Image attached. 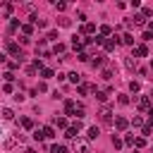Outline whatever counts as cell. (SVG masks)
Instances as JSON below:
<instances>
[{
  "mask_svg": "<svg viewBox=\"0 0 153 153\" xmlns=\"http://www.w3.org/2000/svg\"><path fill=\"white\" fill-rule=\"evenodd\" d=\"M98 134H100V129L93 124V127H88V131H86V139H88V141H93V139H98Z\"/></svg>",
  "mask_w": 153,
  "mask_h": 153,
  "instance_id": "obj_10",
  "label": "cell"
},
{
  "mask_svg": "<svg viewBox=\"0 0 153 153\" xmlns=\"http://www.w3.org/2000/svg\"><path fill=\"white\" fill-rule=\"evenodd\" d=\"M41 76H43V79H53V76H55V72H53L50 67H43V69H41Z\"/></svg>",
  "mask_w": 153,
  "mask_h": 153,
  "instance_id": "obj_19",
  "label": "cell"
},
{
  "mask_svg": "<svg viewBox=\"0 0 153 153\" xmlns=\"http://www.w3.org/2000/svg\"><path fill=\"white\" fill-rule=\"evenodd\" d=\"M60 36H57V31H48V41H57Z\"/></svg>",
  "mask_w": 153,
  "mask_h": 153,
  "instance_id": "obj_36",
  "label": "cell"
},
{
  "mask_svg": "<svg viewBox=\"0 0 153 153\" xmlns=\"http://www.w3.org/2000/svg\"><path fill=\"white\" fill-rule=\"evenodd\" d=\"M148 127H153V108L148 110Z\"/></svg>",
  "mask_w": 153,
  "mask_h": 153,
  "instance_id": "obj_45",
  "label": "cell"
},
{
  "mask_svg": "<svg viewBox=\"0 0 153 153\" xmlns=\"http://www.w3.org/2000/svg\"><path fill=\"white\" fill-rule=\"evenodd\" d=\"M143 146H146V139L143 136H136L134 139V148H143Z\"/></svg>",
  "mask_w": 153,
  "mask_h": 153,
  "instance_id": "obj_28",
  "label": "cell"
},
{
  "mask_svg": "<svg viewBox=\"0 0 153 153\" xmlns=\"http://www.w3.org/2000/svg\"><path fill=\"white\" fill-rule=\"evenodd\" d=\"M14 143H17V139H7L5 141V148H14Z\"/></svg>",
  "mask_w": 153,
  "mask_h": 153,
  "instance_id": "obj_38",
  "label": "cell"
},
{
  "mask_svg": "<svg viewBox=\"0 0 153 153\" xmlns=\"http://www.w3.org/2000/svg\"><path fill=\"white\" fill-rule=\"evenodd\" d=\"M122 141H124V143H127V146H134V136H131V134H127V136H124V139H122Z\"/></svg>",
  "mask_w": 153,
  "mask_h": 153,
  "instance_id": "obj_35",
  "label": "cell"
},
{
  "mask_svg": "<svg viewBox=\"0 0 153 153\" xmlns=\"http://www.w3.org/2000/svg\"><path fill=\"white\" fill-rule=\"evenodd\" d=\"M33 139H36V141H43V139H45V136H43V129H36V131H33Z\"/></svg>",
  "mask_w": 153,
  "mask_h": 153,
  "instance_id": "obj_31",
  "label": "cell"
},
{
  "mask_svg": "<svg viewBox=\"0 0 153 153\" xmlns=\"http://www.w3.org/2000/svg\"><path fill=\"white\" fill-rule=\"evenodd\" d=\"M131 24H136V26H143V24H146V17H143V14H134V17H131Z\"/></svg>",
  "mask_w": 153,
  "mask_h": 153,
  "instance_id": "obj_15",
  "label": "cell"
},
{
  "mask_svg": "<svg viewBox=\"0 0 153 153\" xmlns=\"http://www.w3.org/2000/svg\"><path fill=\"white\" fill-rule=\"evenodd\" d=\"M12 98H14V100H19V103H22V100H24V93H19V91H17V93H14V96H12Z\"/></svg>",
  "mask_w": 153,
  "mask_h": 153,
  "instance_id": "obj_44",
  "label": "cell"
},
{
  "mask_svg": "<svg viewBox=\"0 0 153 153\" xmlns=\"http://www.w3.org/2000/svg\"><path fill=\"white\" fill-rule=\"evenodd\" d=\"M122 143H124V141H122L120 136H112V146H115V148H122Z\"/></svg>",
  "mask_w": 153,
  "mask_h": 153,
  "instance_id": "obj_32",
  "label": "cell"
},
{
  "mask_svg": "<svg viewBox=\"0 0 153 153\" xmlns=\"http://www.w3.org/2000/svg\"><path fill=\"white\" fill-rule=\"evenodd\" d=\"M67 76H69V81H72V84H76V86L81 84V74H79V72H69Z\"/></svg>",
  "mask_w": 153,
  "mask_h": 153,
  "instance_id": "obj_17",
  "label": "cell"
},
{
  "mask_svg": "<svg viewBox=\"0 0 153 153\" xmlns=\"http://www.w3.org/2000/svg\"><path fill=\"white\" fill-rule=\"evenodd\" d=\"M69 24H72V19H67V17H62V19H60V26H69Z\"/></svg>",
  "mask_w": 153,
  "mask_h": 153,
  "instance_id": "obj_40",
  "label": "cell"
},
{
  "mask_svg": "<svg viewBox=\"0 0 153 153\" xmlns=\"http://www.w3.org/2000/svg\"><path fill=\"white\" fill-rule=\"evenodd\" d=\"M0 117H2V120H14V112H12L10 108H2V110H0Z\"/></svg>",
  "mask_w": 153,
  "mask_h": 153,
  "instance_id": "obj_18",
  "label": "cell"
},
{
  "mask_svg": "<svg viewBox=\"0 0 153 153\" xmlns=\"http://www.w3.org/2000/svg\"><path fill=\"white\" fill-rule=\"evenodd\" d=\"M98 120H100L103 124H110V122H112V110H110L108 105L100 108V110H98Z\"/></svg>",
  "mask_w": 153,
  "mask_h": 153,
  "instance_id": "obj_2",
  "label": "cell"
},
{
  "mask_svg": "<svg viewBox=\"0 0 153 153\" xmlns=\"http://www.w3.org/2000/svg\"><path fill=\"white\" fill-rule=\"evenodd\" d=\"M50 153H65V146H60V143H53V146H50Z\"/></svg>",
  "mask_w": 153,
  "mask_h": 153,
  "instance_id": "obj_29",
  "label": "cell"
},
{
  "mask_svg": "<svg viewBox=\"0 0 153 153\" xmlns=\"http://www.w3.org/2000/svg\"><path fill=\"white\" fill-rule=\"evenodd\" d=\"M36 55H41V57H48V48H45V38H41V41L36 43Z\"/></svg>",
  "mask_w": 153,
  "mask_h": 153,
  "instance_id": "obj_5",
  "label": "cell"
},
{
  "mask_svg": "<svg viewBox=\"0 0 153 153\" xmlns=\"http://www.w3.org/2000/svg\"><path fill=\"white\" fill-rule=\"evenodd\" d=\"M0 62H7V55L5 53H0Z\"/></svg>",
  "mask_w": 153,
  "mask_h": 153,
  "instance_id": "obj_46",
  "label": "cell"
},
{
  "mask_svg": "<svg viewBox=\"0 0 153 153\" xmlns=\"http://www.w3.org/2000/svg\"><path fill=\"white\" fill-rule=\"evenodd\" d=\"M122 43H124V45H134V36H131V33H124V36H122Z\"/></svg>",
  "mask_w": 153,
  "mask_h": 153,
  "instance_id": "obj_26",
  "label": "cell"
},
{
  "mask_svg": "<svg viewBox=\"0 0 153 153\" xmlns=\"http://www.w3.org/2000/svg\"><path fill=\"white\" fill-rule=\"evenodd\" d=\"M84 115H86V108H84L81 103H76V105H74V117H76V120H81Z\"/></svg>",
  "mask_w": 153,
  "mask_h": 153,
  "instance_id": "obj_12",
  "label": "cell"
},
{
  "mask_svg": "<svg viewBox=\"0 0 153 153\" xmlns=\"http://www.w3.org/2000/svg\"><path fill=\"white\" fill-rule=\"evenodd\" d=\"M124 67H127V69H136V57H134V55L124 57Z\"/></svg>",
  "mask_w": 153,
  "mask_h": 153,
  "instance_id": "obj_13",
  "label": "cell"
},
{
  "mask_svg": "<svg viewBox=\"0 0 153 153\" xmlns=\"http://www.w3.org/2000/svg\"><path fill=\"white\" fill-rule=\"evenodd\" d=\"M151 129H153V127H148V124H143V127H141V134H143V136H148V134H151Z\"/></svg>",
  "mask_w": 153,
  "mask_h": 153,
  "instance_id": "obj_37",
  "label": "cell"
},
{
  "mask_svg": "<svg viewBox=\"0 0 153 153\" xmlns=\"http://www.w3.org/2000/svg\"><path fill=\"white\" fill-rule=\"evenodd\" d=\"M74 105H76L74 100H67L65 103V115H74Z\"/></svg>",
  "mask_w": 153,
  "mask_h": 153,
  "instance_id": "obj_20",
  "label": "cell"
},
{
  "mask_svg": "<svg viewBox=\"0 0 153 153\" xmlns=\"http://www.w3.org/2000/svg\"><path fill=\"white\" fill-rule=\"evenodd\" d=\"M117 103H120V105H129V96H120Z\"/></svg>",
  "mask_w": 153,
  "mask_h": 153,
  "instance_id": "obj_34",
  "label": "cell"
},
{
  "mask_svg": "<svg viewBox=\"0 0 153 153\" xmlns=\"http://www.w3.org/2000/svg\"><path fill=\"white\" fill-rule=\"evenodd\" d=\"M43 136H45V139H55L57 134H55V129H53V127H43Z\"/></svg>",
  "mask_w": 153,
  "mask_h": 153,
  "instance_id": "obj_22",
  "label": "cell"
},
{
  "mask_svg": "<svg viewBox=\"0 0 153 153\" xmlns=\"http://www.w3.org/2000/svg\"><path fill=\"white\" fill-rule=\"evenodd\" d=\"M19 65H22V62H17V60H12V62H7V67H10V69H17Z\"/></svg>",
  "mask_w": 153,
  "mask_h": 153,
  "instance_id": "obj_41",
  "label": "cell"
},
{
  "mask_svg": "<svg viewBox=\"0 0 153 153\" xmlns=\"http://www.w3.org/2000/svg\"><path fill=\"white\" fill-rule=\"evenodd\" d=\"M53 124H55V127H60V129H67V127H69V124H67V117H55V120H53Z\"/></svg>",
  "mask_w": 153,
  "mask_h": 153,
  "instance_id": "obj_14",
  "label": "cell"
},
{
  "mask_svg": "<svg viewBox=\"0 0 153 153\" xmlns=\"http://www.w3.org/2000/svg\"><path fill=\"white\" fill-rule=\"evenodd\" d=\"M72 48L76 50V55L81 53V48H84V41H81V36H74V38H72Z\"/></svg>",
  "mask_w": 153,
  "mask_h": 153,
  "instance_id": "obj_8",
  "label": "cell"
},
{
  "mask_svg": "<svg viewBox=\"0 0 153 153\" xmlns=\"http://www.w3.org/2000/svg\"><path fill=\"white\" fill-rule=\"evenodd\" d=\"M112 74H115V67H112V65H108V67L103 69V74H100V76H103V79H112Z\"/></svg>",
  "mask_w": 153,
  "mask_h": 153,
  "instance_id": "obj_16",
  "label": "cell"
},
{
  "mask_svg": "<svg viewBox=\"0 0 153 153\" xmlns=\"http://www.w3.org/2000/svg\"><path fill=\"white\" fill-rule=\"evenodd\" d=\"M136 105H139L141 112H148V110H151V98H148V96H141V98L136 100Z\"/></svg>",
  "mask_w": 153,
  "mask_h": 153,
  "instance_id": "obj_3",
  "label": "cell"
},
{
  "mask_svg": "<svg viewBox=\"0 0 153 153\" xmlns=\"http://www.w3.org/2000/svg\"><path fill=\"white\" fill-rule=\"evenodd\" d=\"M134 153H136V151H134Z\"/></svg>",
  "mask_w": 153,
  "mask_h": 153,
  "instance_id": "obj_50",
  "label": "cell"
},
{
  "mask_svg": "<svg viewBox=\"0 0 153 153\" xmlns=\"http://www.w3.org/2000/svg\"><path fill=\"white\" fill-rule=\"evenodd\" d=\"M108 96H110V91H96V98H98L100 103H105V100H108Z\"/></svg>",
  "mask_w": 153,
  "mask_h": 153,
  "instance_id": "obj_25",
  "label": "cell"
},
{
  "mask_svg": "<svg viewBox=\"0 0 153 153\" xmlns=\"http://www.w3.org/2000/svg\"><path fill=\"white\" fill-rule=\"evenodd\" d=\"M55 7H57V12H65V10H67V2H57Z\"/></svg>",
  "mask_w": 153,
  "mask_h": 153,
  "instance_id": "obj_39",
  "label": "cell"
},
{
  "mask_svg": "<svg viewBox=\"0 0 153 153\" xmlns=\"http://www.w3.org/2000/svg\"><path fill=\"white\" fill-rule=\"evenodd\" d=\"M110 33H112V29H110L108 24H103V26H100V36H110Z\"/></svg>",
  "mask_w": 153,
  "mask_h": 153,
  "instance_id": "obj_30",
  "label": "cell"
},
{
  "mask_svg": "<svg viewBox=\"0 0 153 153\" xmlns=\"http://www.w3.org/2000/svg\"><path fill=\"white\" fill-rule=\"evenodd\" d=\"M139 88H141V86H139V81H129V91H134V93H136Z\"/></svg>",
  "mask_w": 153,
  "mask_h": 153,
  "instance_id": "obj_33",
  "label": "cell"
},
{
  "mask_svg": "<svg viewBox=\"0 0 153 153\" xmlns=\"http://www.w3.org/2000/svg\"><path fill=\"white\" fill-rule=\"evenodd\" d=\"M81 33H84V36H91V33H96V24H93V22H86V24L81 26Z\"/></svg>",
  "mask_w": 153,
  "mask_h": 153,
  "instance_id": "obj_7",
  "label": "cell"
},
{
  "mask_svg": "<svg viewBox=\"0 0 153 153\" xmlns=\"http://www.w3.org/2000/svg\"><path fill=\"white\" fill-rule=\"evenodd\" d=\"M88 62H91V67H100V65L105 62V57H103V55H91Z\"/></svg>",
  "mask_w": 153,
  "mask_h": 153,
  "instance_id": "obj_11",
  "label": "cell"
},
{
  "mask_svg": "<svg viewBox=\"0 0 153 153\" xmlns=\"http://www.w3.org/2000/svg\"><path fill=\"white\" fill-rule=\"evenodd\" d=\"M141 38H143V41H151V38H153V33H151V31H143V36H141Z\"/></svg>",
  "mask_w": 153,
  "mask_h": 153,
  "instance_id": "obj_43",
  "label": "cell"
},
{
  "mask_svg": "<svg viewBox=\"0 0 153 153\" xmlns=\"http://www.w3.org/2000/svg\"><path fill=\"white\" fill-rule=\"evenodd\" d=\"M19 122H22V127H24V129H33V120H31V117H22Z\"/></svg>",
  "mask_w": 153,
  "mask_h": 153,
  "instance_id": "obj_21",
  "label": "cell"
},
{
  "mask_svg": "<svg viewBox=\"0 0 153 153\" xmlns=\"http://www.w3.org/2000/svg\"><path fill=\"white\" fill-rule=\"evenodd\" d=\"M134 55H136V57H146V55H148V48H146L143 43H139V45L134 48Z\"/></svg>",
  "mask_w": 153,
  "mask_h": 153,
  "instance_id": "obj_9",
  "label": "cell"
},
{
  "mask_svg": "<svg viewBox=\"0 0 153 153\" xmlns=\"http://www.w3.org/2000/svg\"><path fill=\"white\" fill-rule=\"evenodd\" d=\"M65 50H67V45H65V43H55V48H53V53H55V55H62Z\"/></svg>",
  "mask_w": 153,
  "mask_h": 153,
  "instance_id": "obj_24",
  "label": "cell"
},
{
  "mask_svg": "<svg viewBox=\"0 0 153 153\" xmlns=\"http://www.w3.org/2000/svg\"><path fill=\"white\" fill-rule=\"evenodd\" d=\"M26 153H36V151H33V148H29V151H26Z\"/></svg>",
  "mask_w": 153,
  "mask_h": 153,
  "instance_id": "obj_47",
  "label": "cell"
},
{
  "mask_svg": "<svg viewBox=\"0 0 153 153\" xmlns=\"http://www.w3.org/2000/svg\"><path fill=\"white\" fill-rule=\"evenodd\" d=\"M5 79H7V84H12V81H14V74H12V72H5Z\"/></svg>",
  "mask_w": 153,
  "mask_h": 153,
  "instance_id": "obj_42",
  "label": "cell"
},
{
  "mask_svg": "<svg viewBox=\"0 0 153 153\" xmlns=\"http://www.w3.org/2000/svg\"><path fill=\"white\" fill-rule=\"evenodd\" d=\"M112 124H115V129H117V131H124V129L129 127V120H127V117H115V122H112Z\"/></svg>",
  "mask_w": 153,
  "mask_h": 153,
  "instance_id": "obj_4",
  "label": "cell"
},
{
  "mask_svg": "<svg viewBox=\"0 0 153 153\" xmlns=\"http://www.w3.org/2000/svg\"><path fill=\"white\" fill-rule=\"evenodd\" d=\"M72 151H74V153H88V141L74 139V141H72Z\"/></svg>",
  "mask_w": 153,
  "mask_h": 153,
  "instance_id": "obj_1",
  "label": "cell"
},
{
  "mask_svg": "<svg viewBox=\"0 0 153 153\" xmlns=\"http://www.w3.org/2000/svg\"><path fill=\"white\" fill-rule=\"evenodd\" d=\"M22 33H24V36L29 38V36L33 33V26H31V24H22Z\"/></svg>",
  "mask_w": 153,
  "mask_h": 153,
  "instance_id": "obj_23",
  "label": "cell"
},
{
  "mask_svg": "<svg viewBox=\"0 0 153 153\" xmlns=\"http://www.w3.org/2000/svg\"><path fill=\"white\" fill-rule=\"evenodd\" d=\"M151 153H153V148H151Z\"/></svg>",
  "mask_w": 153,
  "mask_h": 153,
  "instance_id": "obj_49",
  "label": "cell"
},
{
  "mask_svg": "<svg viewBox=\"0 0 153 153\" xmlns=\"http://www.w3.org/2000/svg\"><path fill=\"white\" fill-rule=\"evenodd\" d=\"M91 91H96V86H91V84H79V86H76V93H79V96H88Z\"/></svg>",
  "mask_w": 153,
  "mask_h": 153,
  "instance_id": "obj_6",
  "label": "cell"
},
{
  "mask_svg": "<svg viewBox=\"0 0 153 153\" xmlns=\"http://www.w3.org/2000/svg\"><path fill=\"white\" fill-rule=\"evenodd\" d=\"M131 127H143V120H141V115H134V120L129 122Z\"/></svg>",
  "mask_w": 153,
  "mask_h": 153,
  "instance_id": "obj_27",
  "label": "cell"
},
{
  "mask_svg": "<svg viewBox=\"0 0 153 153\" xmlns=\"http://www.w3.org/2000/svg\"><path fill=\"white\" fill-rule=\"evenodd\" d=\"M148 98H151V100H153V91H151V93H148Z\"/></svg>",
  "mask_w": 153,
  "mask_h": 153,
  "instance_id": "obj_48",
  "label": "cell"
}]
</instances>
